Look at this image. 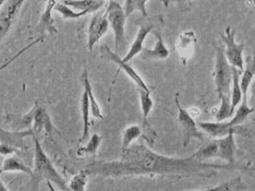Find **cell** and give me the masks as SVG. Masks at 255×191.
Instances as JSON below:
<instances>
[{"label": "cell", "mask_w": 255, "mask_h": 191, "mask_svg": "<svg viewBox=\"0 0 255 191\" xmlns=\"http://www.w3.org/2000/svg\"><path fill=\"white\" fill-rule=\"evenodd\" d=\"M23 3H24L23 0H9V1H4V4L2 5L1 10H0V42L10 31L15 16L18 14Z\"/></svg>", "instance_id": "11"}, {"label": "cell", "mask_w": 255, "mask_h": 191, "mask_svg": "<svg viewBox=\"0 0 255 191\" xmlns=\"http://www.w3.org/2000/svg\"><path fill=\"white\" fill-rule=\"evenodd\" d=\"M55 0H49L45 3V10L43 11L42 16H40L38 25H37V32L40 37L44 38L45 33L48 34H55L57 33V28L55 27V21L53 18V11L56 5Z\"/></svg>", "instance_id": "13"}, {"label": "cell", "mask_w": 255, "mask_h": 191, "mask_svg": "<svg viewBox=\"0 0 255 191\" xmlns=\"http://www.w3.org/2000/svg\"><path fill=\"white\" fill-rule=\"evenodd\" d=\"M156 42L153 49H146L144 48L141 53V57L143 59H166L169 57V49L166 47L164 43L163 36L160 35L158 32H155Z\"/></svg>", "instance_id": "16"}, {"label": "cell", "mask_w": 255, "mask_h": 191, "mask_svg": "<svg viewBox=\"0 0 255 191\" xmlns=\"http://www.w3.org/2000/svg\"><path fill=\"white\" fill-rule=\"evenodd\" d=\"M146 4L147 1H145V0H127V1H125L124 8L127 19L128 16H130L134 11H140L143 16H147Z\"/></svg>", "instance_id": "30"}, {"label": "cell", "mask_w": 255, "mask_h": 191, "mask_svg": "<svg viewBox=\"0 0 255 191\" xmlns=\"http://www.w3.org/2000/svg\"><path fill=\"white\" fill-rule=\"evenodd\" d=\"M192 156L193 159L201 161V162H205L208 159H214L218 156V144L217 140L212 141L211 143H208L207 146L203 147L199 149Z\"/></svg>", "instance_id": "24"}, {"label": "cell", "mask_w": 255, "mask_h": 191, "mask_svg": "<svg viewBox=\"0 0 255 191\" xmlns=\"http://www.w3.org/2000/svg\"><path fill=\"white\" fill-rule=\"evenodd\" d=\"M81 112H82V123H83V129H82V137L80 139V143L84 142L86 139L89 138L90 134V114H91V106L88 93L83 90L82 97H81Z\"/></svg>", "instance_id": "21"}, {"label": "cell", "mask_w": 255, "mask_h": 191, "mask_svg": "<svg viewBox=\"0 0 255 191\" xmlns=\"http://www.w3.org/2000/svg\"><path fill=\"white\" fill-rule=\"evenodd\" d=\"M33 137L31 130L8 131L0 127V154L10 156L19 151L27 150L25 139Z\"/></svg>", "instance_id": "6"}, {"label": "cell", "mask_w": 255, "mask_h": 191, "mask_svg": "<svg viewBox=\"0 0 255 191\" xmlns=\"http://www.w3.org/2000/svg\"><path fill=\"white\" fill-rule=\"evenodd\" d=\"M198 127H200L208 136L220 139L230 134H243V130H245L239 126L233 127L229 125V123H217V121L216 123H207V121L202 123V121H200V123H198Z\"/></svg>", "instance_id": "12"}, {"label": "cell", "mask_w": 255, "mask_h": 191, "mask_svg": "<svg viewBox=\"0 0 255 191\" xmlns=\"http://www.w3.org/2000/svg\"><path fill=\"white\" fill-rule=\"evenodd\" d=\"M43 40H44V38L43 37H38V38H36L35 40H33V42H31L30 44H28V45H26L25 46V47H23V48H21L19 51H18V53H16L14 56H12V57H11L10 58V59H8L7 61H5L4 63H2V65L1 66H0V72H1L2 70H3V69H5V68H8L10 65H11V63H12L14 60H16V59H18V58L21 56V55H23V54H24L25 53V51H27L28 49H31L32 47H34V46H35V45H37V44H39V43H42L43 42Z\"/></svg>", "instance_id": "33"}, {"label": "cell", "mask_w": 255, "mask_h": 191, "mask_svg": "<svg viewBox=\"0 0 255 191\" xmlns=\"http://www.w3.org/2000/svg\"><path fill=\"white\" fill-rule=\"evenodd\" d=\"M21 124V127H31L28 130L32 131L33 137H37L38 135L53 136L55 130L48 112L39 104H36L35 107L27 115L23 116Z\"/></svg>", "instance_id": "3"}, {"label": "cell", "mask_w": 255, "mask_h": 191, "mask_svg": "<svg viewBox=\"0 0 255 191\" xmlns=\"http://www.w3.org/2000/svg\"><path fill=\"white\" fill-rule=\"evenodd\" d=\"M47 184H48V187H49V189H50V190H51V191H54V189H53V187H51V185H50V183H47ZM67 191H70V190H69V189H68V190H67Z\"/></svg>", "instance_id": "37"}, {"label": "cell", "mask_w": 255, "mask_h": 191, "mask_svg": "<svg viewBox=\"0 0 255 191\" xmlns=\"http://www.w3.org/2000/svg\"><path fill=\"white\" fill-rule=\"evenodd\" d=\"M54 10L61 14L62 19H67V20L79 19V18H82V16L90 13L89 11H83V12H79V11H75L72 8L68 7V5L63 4L61 1H57L56 2V5H55Z\"/></svg>", "instance_id": "29"}, {"label": "cell", "mask_w": 255, "mask_h": 191, "mask_svg": "<svg viewBox=\"0 0 255 191\" xmlns=\"http://www.w3.org/2000/svg\"><path fill=\"white\" fill-rule=\"evenodd\" d=\"M101 142H102V137L94 134L90 138V140L84 147H81L78 149L77 155L81 156V158H83V156H86V155H95L98 148L101 146Z\"/></svg>", "instance_id": "28"}, {"label": "cell", "mask_w": 255, "mask_h": 191, "mask_svg": "<svg viewBox=\"0 0 255 191\" xmlns=\"http://www.w3.org/2000/svg\"><path fill=\"white\" fill-rule=\"evenodd\" d=\"M142 136V129L140 126L132 125L126 128L123 136V143H121V151L131 147L132 142Z\"/></svg>", "instance_id": "27"}, {"label": "cell", "mask_w": 255, "mask_h": 191, "mask_svg": "<svg viewBox=\"0 0 255 191\" xmlns=\"http://www.w3.org/2000/svg\"><path fill=\"white\" fill-rule=\"evenodd\" d=\"M214 80H215L216 91L219 100L225 95H230L231 83H233V67L226 59L224 49L217 48L215 70H214Z\"/></svg>", "instance_id": "5"}, {"label": "cell", "mask_w": 255, "mask_h": 191, "mask_svg": "<svg viewBox=\"0 0 255 191\" xmlns=\"http://www.w3.org/2000/svg\"><path fill=\"white\" fill-rule=\"evenodd\" d=\"M175 102L178 108V121L181 125L182 132H183V147H188L192 139H199V140H203L204 139V135L199 130L198 123L194 120L190 113L184 109L179 102V94H176Z\"/></svg>", "instance_id": "8"}, {"label": "cell", "mask_w": 255, "mask_h": 191, "mask_svg": "<svg viewBox=\"0 0 255 191\" xmlns=\"http://www.w3.org/2000/svg\"><path fill=\"white\" fill-rule=\"evenodd\" d=\"M101 50H102V54L104 56H105L106 58H108L109 60H112L113 62H115L116 65H118V67L120 68V70H123L127 74V76L129 77L133 81V82H134L137 85L138 89L143 90V91H146V92H150L147 84L144 82V80L141 78L140 74H138L134 70V69H133L129 65V62H125L123 60V58H120L117 54L110 50V48L108 47V46H106V45H103L102 47H101Z\"/></svg>", "instance_id": "10"}, {"label": "cell", "mask_w": 255, "mask_h": 191, "mask_svg": "<svg viewBox=\"0 0 255 191\" xmlns=\"http://www.w3.org/2000/svg\"><path fill=\"white\" fill-rule=\"evenodd\" d=\"M61 2L79 12L89 11L90 13L96 12L106 4V2L102 0H61Z\"/></svg>", "instance_id": "17"}, {"label": "cell", "mask_w": 255, "mask_h": 191, "mask_svg": "<svg viewBox=\"0 0 255 191\" xmlns=\"http://www.w3.org/2000/svg\"><path fill=\"white\" fill-rule=\"evenodd\" d=\"M8 172H21L27 174L32 177L33 175V170L31 167H28L24 162H23L19 156L12 155L9 156V158H5L2 162V165L0 167V175L2 173H8Z\"/></svg>", "instance_id": "18"}, {"label": "cell", "mask_w": 255, "mask_h": 191, "mask_svg": "<svg viewBox=\"0 0 255 191\" xmlns=\"http://www.w3.org/2000/svg\"><path fill=\"white\" fill-rule=\"evenodd\" d=\"M108 28L109 22L105 11L96 12L94 16H92L88 31V48L90 51L93 50L98 40L108 32Z\"/></svg>", "instance_id": "9"}, {"label": "cell", "mask_w": 255, "mask_h": 191, "mask_svg": "<svg viewBox=\"0 0 255 191\" xmlns=\"http://www.w3.org/2000/svg\"><path fill=\"white\" fill-rule=\"evenodd\" d=\"M250 93H251V97H250V104H249V106H250L253 111H255V79L251 83Z\"/></svg>", "instance_id": "35"}, {"label": "cell", "mask_w": 255, "mask_h": 191, "mask_svg": "<svg viewBox=\"0 0 255 191\" xmlns=\"http://www.w3.org/2000/svg\"><path fill=\"white\" fill-rule=\"evenodd\" d=\"M138 94H140L143 119H144V123H146L148 115L150 112H152V109L154 107V102L152 100V97H150V92H146L138 89Z\"/></svg>", "instance_id": "32"}, {"label": "cell", "mask_w": 255, "mask_h": 191, "mask_svg": "<svg viewBox=\"0 0 255 191\" xmlns=\"http://www.w3.org/2000/svg\"><path fill=\"white\" fill-rule=\"evenodd\" d=\"M193 44H194V33L193 32H187L182 33L178 39V49L179 54H180L183 60L188 59V55L191 57L193 50Z\"/></svg>", "instance_id": "22"}, {"label": "cell", "mask_w": 255, "mask_h": 191, "mask_svg": "<svg viewBox=\"0 0 255 191\" xmlns=\"http://www.w3.org/2000/svg\"><path fill=\"white\" fill-rule=\"evenodd\" d=\"M239 182H240V179L237 178V179H234V181L226 182V183L219 185V186L214 187V188H208V189L198 190V191H233V189L236 186V184L239 183Z\"/></svg>", "instance_id": "34"}, {"label": "cell", "mask_w": 255, "mask_h": 191, "mask_svg": "<svg viewBox=\"0 0 255 191\" xmlns=\"http://www.w3.org/2000/svg\"><path fill=\"white\" fill-rule=\"evenodd\" d=\"M254 111L253 109L249 106V104L247 103V100L246 98H243L242 100V103L240 104L239 108L237 109V111L235 112V116L233 118H231L230 121H228L230 126L233 127H237L239 126L240 124H242L243 121H245L249 116H250L251 113H253Z\"/></svg>", "instance_id": "26"}, {"label": "cell", "mask_w": 255, "mask_h": 191, "mask_svg": "<svg viewBox=\"0 0 255 191\" xmlns=\"http://www.w3.org/2000/svg\"><path fill=\"white\" fill-rule=\"evenodd\" d=\"M82 82H83L84 91L86 92V93H88V96H89L92 115L94 116L95 118L104 119V116H103V113H102V108L100 106V104H98L97 100L95 98L94 93H93V89H92V84H91V81H90V78H89L88 70H84L83 73H82Z\"/></svg>", "instance_id": "19"}, {"label": "cell", "mask_w": 255, "mask_h": 191, "mask_svg": "<svg viewBox=\"0 0 255 191\" xmlns=\"http://www.w3.org/2000/svg\"><path fill=\"white\" fill-rule=\"evenodd\" d=\"M34 140V169L32 175V191H36L38 185L42 181H47L53 183L62 191L68 190V184L61 177L59 173L55 169L54 164L51 163L48 155L45 153L44 149L40 144L37 137H33Z\"/></svg>", "instance_id": "2"}, {"label": "cell", "mask_w": 255, "mask_h": 191, "mask_svg": "<svg viewBox=\"0 0 255 191\" xmlns=\"http://www.w3.org/2000/svg\"><path fill=\"white\" fill-rule=\"evenodd\" d=\"M153 27H154V25L152 24V23H146V24H143V25L140 26V28H138V31L136 33V36H135L134 40H133V43L131 45L129 51H128L127 55L123 58V60L125 62H129L135 56L140 55L142 53L143 49H144V47H143L144 40H145V38L147 37L148 34L153 31Z\"/></svg>", "instance_id": "14"}, {"label": "cell", "mask_w": 255, "mask_h": 191, "mask_svg": "<svg viewBox=\"0 0 255 191\" xmlns=\"http://www.w3.org/2000/svg\"><path fill=\"white\" fill-rule=\"evenodd\" d=\"M218 156L222 160L227 162V164H236L235 156L237 151V146L235 141V135L230 134L225 138L218 139Z\"/></svg>", "instance_id": "15"}, {"label": "cell", "mask_w": 255, "mask_h": 191, "mask_svg": "<svg viewBox=\"0 0 255 191\" xmlns=\"http://www.w3.org/2000/svg\"><path fill=\"white\" fill-rule=\"evenodd\" d=\"M240 74L241 72L237 68L233 67V83H231L230 98H231V106L234 109L239 105L243 100L241 86H240Z\"/></svg>", "instance_id": "23"}, {"label": "cell", "mask_w": 255, "mask_h": 191, "mask_svg": "<svg viewBox=\"0 0 255 191\" xmlns=\"http://www.w3.org/2000/svg\"><path fill=\"white\" fill-rule=\"evenodd\" d=\"M106 15L109 22V26L113 28L115 35L116 49L119 50L124 47L126 42V22L127 16L125 10L118 1L106 2Z\"/></svg>", "instance_id": "4"}, {"label": "cell", "mask_w": 255, "mask_h": 191, "mask_svg": "<svg viewBox=\"0 0 255 191\" xmlns=\"http://www.w3.org/2000/svg\"><path fill=\"white\" fill-rule=\"evenodd\" d=\"M0 191H9V190H8V188L5 187V185L2 183L1 178H0Z\"/></svg>", "instance_id": "36"}, {"label": "cell", "mask_w": 255, "mask_h": 191, "mask_svg": "<svg viewBox=\"0 0 255 191\" xmlns=\"http://www.w3.org/2000/svg\"><path fill=\"white\" fill-rule=\"evenodd\" d=\"M4 4V1H0V10H1V8H2V5Z\"/></svg>", "instance_id": "38"}, {"label": "cell", "mask_w": 255, "mask_h": 191, "mask_svg": "<svg viewBox=\"0 0 255 191\" xmlns=\"http://www.w3.org/2000/svg\"><path fill=\"white\" fill-rule=\"evenodd\" d=\"M88 173L84 170L79 172L74 175L72 179L68 184V189L70 191H85L86 184H88Z\"/></svg>", "instance_id": "31"}, {"label": "cell", "mask_w": 255, "mask_h": 191, "mask_svg": "<svg viewBox=\"0 0 255 191\" xmlns=\"http://www.w3.org/2000/svg\"><path fill=\"white\" fill-rule=\"evenodd\" d=\"M246 166L237 164H213L201 162L192 156L187 159L170 158L134 144L121 151L120 161H95L84 170L88 175L119 178L128 176H204L211 177L218 171H242Z\"/></svg>", "instance_id": "1"}, {"label": "cell", "mask_w": 255, "mask_h": 191, "mask_svg": "<svg viewBox=\"0 0 255 191\" xmlns=\"http://www.w3.org/2000/svg\"><path fill=\"white\" fill-rule=\"evenodd\" d=\"M220 108L216 113V121L217 123H223V120L228 118H233L235 114V109L231 106V98L230 95H225L220 98Z\"/></svg>", "instance_id": "25"}, {"label": "cell", "mask_w": 255, "mask_h": 191, "mask_svg": "<svg viewBox=\"0 0 255 191\" xmlns=\"http://www.w3.org/2000/svg\"><path fill=\"white\" fill-rule=\"evenodd\" d=\"M226 45L224 54L229 65L237 68L241 73L245 70V60H243V51H245L246 44L236 42V31L230 26L226 28V32L222 36Z\"/></svg>", "instance_id": "7"}, {"label": "cell", "mask_w": 255, "mask_h": 191, "mask_svg": "<svg viewBox=\"0 0 255 191\" xmlns=\"http://www.w3.org/2000/svg\"><path fill=\"white\" fill-rule=\"evenodd\" d=\"M254 76H255V51L252 57L248 58L247 68H245V70H243L242 76L240 78V86H241L242 95H243V98H246V100H247L249 88H250L251 83L253 82Z\"/></svg>", "instance_id": "20"}]
</instances>
